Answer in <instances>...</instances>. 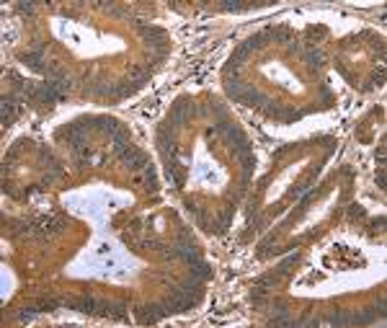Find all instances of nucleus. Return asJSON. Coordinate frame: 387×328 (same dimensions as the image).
I'll use <instances>...</instances> for the list:
<instances>
[{
	"label": "nucleus",
	"mask_w": 387,
	"mask_h": 328,
	"mask_svg": "<svg viewBox=\"0 0 387 328\" xmlns=\"http://www.w3.org/2000/svg\"><path fill=\"white\" fill-rule=\"evenodd\" d=\"M18 11L21 13H34V3H18Z\"/></svg>",
	"instance_id": "nucleus-18"
},
{
	"label": "nucleus",
	"mask_w": 387,
	"mask_h": 328,
	"mask_svg": "<svg viewBox=\"0 0 387 328\" xmlns=\"http://www.w3.org/2000/svg\"><path fill=\"white\" fill-rule=\"evenodd\" d=\"M302 60H304L310 67H320V65H323V52H320V49H315V47L302 49Z\"/></svg>",
	"instance_id": "nucleus-6"
},
{
	"label": "nucleus",
	"mask_w": 387,
	"mask_h": 328,
	"mask_svg": "<svg viewBox=\"0 0 387 328\" xmlns=\"http://www.w3.org/2000/svg\"><path fill=\"white\" fill-rule=\"evenodd\" d=\"M377 163H380V166L385 163V148H380V150H377Z\"/></svg>",
	"instance_id": "nucleus-20"
},
{
	"label": "nucleus",
	"mask_w": 387,
	"mask_h": 328,
	"mask_svg": "<svg viewBox=\"0 0 387 328\" xmlns=\"http://www.w3.org/2000/svg\"><path fill=\"white\" fill-rule=\"evenodd\" d=\"M111 145H114V152L119 155V152H124L129 148V135H127V129H116L114 135H111Z\"/></svg>",
	"instance_id": "nucleus-5"
},
{
	"label": "nucleus",
	"mask_w": 387,
	"mask_h": 328,
	"mask_svg": "<svg viewBox=\"0 0 387 328\" xmlns=\"http://www.w3.org/2000/svg\"><path fill=\"white\" fill-rule=\"evenodd\" d=\"M39 313V307H24L21 313H18V323H31Z\"/></svg>",
	"instance_id": "nucleus-14"
},
{
	"label": "nucleus",
	"mask_w": 387,
	"mask_h": 328,
	"mask_svg": "<svg viewBox=\"0 0 387 328\" xmlns=\"http://www.w3.org/2000/svg\"><path fill=\"white\" fill-rule=\"evenodd\" d=\"M119 158H121V163H127L129 168H145V166H147V158H145V152H142V150H137L135 145H129L124 152H119Z\"/></svg>",
	"instance_id": "nucleus-2"
},
{
	"label": "nucleus",
	"mask_w": 387,
	"mask_h": 328,
	"mask_svg": "<svg viewBox=\"0 0 387 328\" xmlns=\"http://www.w3.org/2000/svg\"><path fill=\"white\" fill-rule=\"evenodd\" d=\"M98 302L96 297H90V295H83V297H78L75 300V310L78 313H85V315H96L98 313Z\"/></svg>",
	"instance_id": "nucleus-4"
},
{
	"label": "nucleus",
	"mask_w": 387,
	"mask_h": 328,
	"mask_svg": "<svg viewBox=\"0 0 387 328\" xmlns=\"http://www.w3.org/2000/svg\"><path fill=\"white\" fill-rule=\"evenodd\" d=\"M163 315H166L163 313V305H147V307H142V310H137V321L150 326V323H158Z\"/></svg>",
	"instance_id": "nucleus-3"
},
{
	"label": "nucleus",
	"mask_w": 387,
	"mask_h": 328,
	"mask_svg": "<svg viewBox=\"0 0 387 328\" xmlns=\"http://www.w3.org/2000/svg\"><path fill=\"white\" fill-rule=\"evenodd\" d=\"M250 5H240V3H222V11H248Z\"/></svg>",
	"instance_id": "nucleus-15"
},
{
	"label": "nucleus",
	"mask_w": 387,
	"mask_h": 328,
	"mask_svg": "<svg viewBox=\"0 0 387 328\" xmlns=\"http://www.w3.org/2000/svg\"><path fill=\"white\" fill-rule=\"evenodd\" d=\"M145 189L147 191H158V173L152 166H145Z\"/></svg>",
	"instance_id": "nucleus-13"
},
{
	"label": "nucleus",
	"mask_w": 387,
	"mask_h": 328,
	"mask_svg": "<svg viewBox=\"0 0 387 328\" xmlns=\"http://www.w3.org/2000/svg\"><path fill=\"white\" fill-rule=\"evenodd\" d=\"M16 119V104L13 96H3V124H11Z\"/></svg>",
	"instance_id": "nucleus-8"
},
{
	"label": "nucleus",
	"mask_w": 387,
	"mask_h": 328,
	"mask_svg": "<svg viewBox=\"0 0 387 328\" xmlns=\"http://www.w3.org/2000/svg\"><path fill=\"white\" fill-rule=\"evenodd\" d=\"M287 49H289V55H302V44L297 42V39H292Z\"/></svg>",
	"instance_id": "nucleus-16"
},
{
	"label": "nucleus",
	"mask_w": 387,
	"mask_h": 328,
	"mask_svg": "<svg viewBox=\"0 0 387 328\" xmlns=\"http://www.w3.org/2000/svg\"><path fill=\"white\" fill-rule=\"evenodd\" d=\"M96 129L106 132V135L111 137V135L119 129V121H116V119H109V117H96Z\"/></svg>",
	"instance_id": "nucleus-7"
},
{
	"label": "nucleus",
	"mask_w": 387,
	"mask_h": 328,
	"mask_svg": "<svg viewBox=\"0 0 387 328\" xmlns=\"http://www.w3.org/2000/svg\"><path fill=\"white\" fill-rule=\"evenodd\" d=\"M349 214H351V217H364V209L359 207V204H351V207H349Z\"/></svg>",
	"instance_id": "nucleus-17"
},
{
	"label": "nucleus",
	"mask_w": 387,
	"mask_h": 328,
	"mask_svg": "<svg viewBox=\"0 0 387 328\" xmlns=\"http://www.w3.org/2000/svg\"><path fill=\"white\" fill-rule=\"evenodd\" d=\"M377 186H380V189H385V171H380V173H377Z\"/></svg>",
	"instance_id": "nucleus-19"
},
{
	"label": "nucleus",
	"mask_w": 387,
	"mask_h": 328,
	"mask_svg": "<svg viewBox=\"0 0 387 328\" xmlns=\"http://www.w3.org/2000/svg\"><path fill=\"white\" fill-rule=\"evenodd\" d=\"M212 274V266L207 261H196V264H191V276H196V279H207V276Z\"/></svg>",
	"instance_id": "nucleus-10"
},
{
	"label": "nucleus",
	"mask_w": 387,
	"mask_h": 328,
	"mask_svg": "<svg viewBox=\"0 0 387 328\" xmlns=\"http://www.w3.org/2000/svg\"><path fill=\"white\" fill-rule=\"evenodd\" d=\"M62 220H57V217H42L36 225H34V233L39 235V238H49V235H55L62 230Z\"/></svg>",
	"instance_id": "nucleus-1"
},
{
	"label": "nucleus",
	"mask_w": 387,
	"mask_h": 328,
	"mask_svg": "<svg viewBox=\"0 0 387 328\" xmlns=\"http://www.w3.org/2000/svg\"><path fill=\"white\" fill-rule=\"evenodd\" d=\"M227 93L235 98V101H240V96H243V90H246V86L240 83V80H235V78H227Z\"/></svg>",
	"instance_id": "nucleus-11"
},
{
	"label": "nucleus",
	"mask_w": 387,
	"mask_h": 328,
	"mask_svg": "<svg viewBox=\"0 0 387 328\" xmlns=\"http://www.w3.org/2000/svg\"><path fill=\"white\" fill-rule=\"evenodd\" d=\"M300 261V256L297 253H292V256H287V259H284L279 266H276V276H284V274H289L292 271V266Z\"/></svg>",
	"instance_id": "nucleus-12"
},
{
	"label": "nucleus",
	"mask_w": 387,
	"mask_h": 328,
	"mask_svg": "<svg viewBox=\"0 0 387 328\" xmlns=\"http://www.w3.org/2000/svg\"><path fill=\"white\" fill-rule=\"evenodd\" d=\"M328 326H351V313L349 310H335L328 318Z\"/></svg>",
	"instance_id": "nucleus-9"
}]
</instances>
